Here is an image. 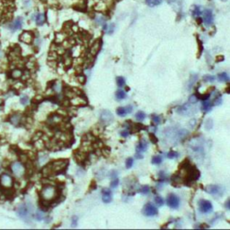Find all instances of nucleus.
<instances>
[{
  "mask_svg": "<svg viewBox=\"0 0 230 230\" xmlns=\"http://www.w3.org/2000/svg\"><path fill=\"white\" fill-rule=\"evenodd\" d=\"M22 75H23V72H22L20 69H15V70H13L12 73H11V76H12L13 78H15V79L20 78V77L22 76Z\"/></svg>",
  "mask_w": 230,
  "mask_h": 230,
  "instance_id": "c85d7f7f",
  "label": "nucleus"
},
{
  "mask_svg": "<svg viewBox=\"0 0 230 230\" xmlns=\"http://www.w3.org/2000/svg\"><path fill=\"white\" fill-rule=\"evenodd\" d=\"M104 30L105 31L106 33L112 34L113 32V31H114V24H108L104 26Z\"/></svg>",
  "mask_w": 230,
  "mask_h": 230,
  "instance_id": "cd10ccee",
  "label": "nucleus"
},
{
  "mask_svg": "<svg viewBox=\"0 0 230 230\" xmlns=\"http://www.w3.org/2000/svg\"><path fill=\"white\" fill-rule=\"evenodd\" d=\"M20 40L27 43V44H31L33 40V35L31 32H24L21 34L20 36Z\"/></svg>",
  "mask_w": 230,
  "mask_h": 230,
  "instance_id": "f3484780",
  "label": "nucleus"
},
{
  "mask_svg": "<svg viewBox=\"0 0 230 230\" xmlns=\"http://www.w3.org/2000/svg\"><path fill=\"white\" fill-rule=\"evenodd\" d=\"M136 157H137V158H139V159H141V158H143V156L142 155H140V153H137V154H136V156H135Z\"/></svg>",
  "mask_w": 230,
  "mask_h": 230,
  "instance_id": "864d4df0",
  "label": "nucleus"
},
{
  "mask_svg": "<svg viewBox=\"0 0 230 230\" xmlns=\"http://www.w3.org/2000/svg\"><path fill=\"white\" fill-rule=\"evenodd\" d=\"M20 120H21V116L19 114H15V115H13L10 119V121L15 124V125H17L19 122H20Z\"/></svg>",
  "mask_w": 230,
  "mask_h": 230,
  "instance_id": "2f4dec72",
  "label": "nucleus"
},
{
  "mask_svg": "<svg viewBox=\"0 0 230 230\" xmlns=\"http://www.w3.org/2000/svg\"><path fill=\"white\" fill-rule=\"evenodd\" d=\"M199 209H200L201 212H202L204 214H209V213L212 212L213 206L209 201L201 200V201H199Z\"/></svg>",
  "mask_w": 230,
  "mask_h": 230,
  "instance_id": "0eeeda50",
  "label": "nucleus"
},
{
  "mask_svg": "<svg viewBox=\"0 0 230 230\" xmlns=\"http://www.w3.org/2000/svg\"><path fill=\"white\" fill-rule=\"evenodd\" d=\"M148 142H147L145 140H141L139 142V144L137 145L136 150H137V153H142V152H145V151L148 149Z\"/></svg>",
  "mask_w": 230,
  "mask_h": 230,
  "instance_id": "aec40b11",
  "label": "nucleus"
},
{
  "mask_svg": "<svg viewBox=\"0 0 230 230\" xmlns=\"http://www.w3.org/2000/svg\"><path fill=\"white\" fill-rule=\"evenodd\" d=\"M102 200L104 203H110L112 201V193L109 189H104L102 191Z\"/></svg>",
  "mask_w": 230,
  "mask_h": 230,
  "instance_id": "a211bd4d",
  "label": "nucleus"
},
{
  "mask_svg": "<svg viewBox=\"0 0 230 230\" xmlns=\"http://www.w3.org/2000/svg\"><path fill=\"white\" fill-rule=\"evenodd\" d=\"M133 164H134V159L131 158V157L128 158V159L126 160V168H127V169L131 168L132 165H133Z\"/></svg>",
  "mask_w": 230,
  "mask_h": 230,
  "instance_id": "a19ab883",
  "label": "nucleus"
},
{
  "mask_svg": "<svg viewBox=\"0 0 230 230\" xmlns=\"http://www.w3.org/2000/svg\"><path fill=\"white\" fill-rule=\"evenodd\" d=\"M68 160L60 159V160L53 161L43 168L42 173L45 176H51V175L59 174L66 170V168L68 167Z\"/></svg>",
  "mask_w": 230,
  "mask_h": 230,
  "instance_id": "f03ea898",
  "label": "nucleus"
},
{
  "mask_svg": "<svg viewBox=\"0 0 230 230\" xmlns=\"http://www.w3.org/2000/svg\"><path fill=\"white\" fill-rule=\"evenodd\" d=\"M23 25V19L21 17H18L15 22H13L10 24V28L12 29V31H16L18 29H21Z\"/></svg>",
  "mask_w": 230,
  "mask_h": 230,
  "instance_id": "412c9836",
  "label": "nucleus"
},
{
  "mask_svg": "<svg viewBox=\"0 0 230 230\" xmlns=\"http://www.w3.org/2000/svg\"><path fill=\"white\" fill-rule=\"evenodd\" d=\"M137 192L140 193H143V194H148L150 192V188L148 185H144V186H141L140 188V190H137Z\"/></svg>",
  "mask_w": 230,
  "mask_h": 230,
  "instance_id": "72a5a7b5",
  "label": "nucleus"
},
{
  "mask_svg": "<svg viewBox=\"0 0 230 230\" xmlns=\"http://www.w3.org/2000/svg\"><path fill=\"white\" fill-rule=\"evenodd\" d=\"M167 157L168 158H170V159H173V158H177L180 155H179V153L178 152H176V151H169L168 153H167Z\"/></svg>",
  "mask_w": 230,
  "mask_h": 230,
  "instance_id": "4c0bfd02",
  "label": "nucleus"
},
{
  "mask_svg": "<svg viewBox=\"0 0 230 230\" xmlns=\"http://www.w3.org/2000/svg\"><path fill=\"white\" fill-rule=\"evenodd\" d=\"M193 16H199L200 15H201V7H200L199 6H194V7H193Z\"/></svg>",
  "mask_w": 230,
  "mask_h": 230,
  "instance_id": "58836bf2",
  "label": "nucleus"
},
{
  "mask_svg": "<svg viewBox=\"0 0 230 230\" xmlns=\"http://www.w3.org/2000/svg\"><path fill=\"white\" fill-rule=\"evenodd\" d=\"M213 128V121L212 119H208L205 122V129L207 130H209Z\"/></svg>",
  "mask_w": 230,
  "mask_h": 230,
  "instance_id": "e433bc0d",
  "label": "nucleus"
},
{
  "mask_svg": "<svg viewBox=\"0 0 230 230\" xmlns=\"http://www.w3.org/2000/svg\"><path fill=\"white\" fill-rule=\"evenodd\" d=\"M197 79H198V75L197 74H192L191 75L190 79L188 80V89H192V87L194 85Z\"/></svg>",
  "mask_w": 230,
  "mask_h": 230,
  "instance_id": "b1692460",
  "label": "nucleus"
},
{
  "mask_svg": "<svg viewBox=\"0 0 230 230\" xmlns=\"http://www.w3.org/2000/svg\"><path fill=\"white\" fill-rule=\"evenodd\" d=\"M216 79V77L214 76H211V75H205L203 76V81L204 82H209V83H212L214 82Z\"/></svg>",
  "mask_w": 230,
  "mask_h": 230,
  "instance_id": "c9c22d12",
  "label": "nucleus"
},
{
  "mask_svg": "<svg viewBox=\"0 0 230 230\" xmlns=\"http://www.w3.org/2000/svg\"><path fill=\"white\" fill-rule=\"evenodd\" d=\"M77 221H78V218H77V216H73V217H72V219H71L72 226H73V227H76V225H77Z\"/></svg>",
  "mask_w": 230,
  "mask_h": 230,
  "instance_id": "09e8293b",
  "label": "nucleus"
},
{
  "mask_svg": "<svg viewBox=\"0 0 230 230\" xmlns=\"http://www.w3.org/2000/svg\"><path fill=\"white\" fill-rule=\"evenodd\" d=\"M226 209H230V201H229V199L226 201Z\"/></svg>",
  "mask_w": 230,
  "mask_h": 230,
  "instance_id": "603ef678",
  "label": "nucleus"
},
{
  "mask_svg": "<svg viewBox=\"0 0 230 230\" xmlns=\"http://www.w3.org/2000/svg\"><path fill=\"white\" fill-rule=\"evenodd\" d=\"M212 108V102L209 99L207 100H203L202 104H201V109L204 112H209Z\"/></svg>",
  "mask_w": 230,
  "mask_h": 230,
  "instance_id": "4be33fe9",
  "label": "nucleus"
},
{
  "mask_svg": "<svg viewBox=\"0 0 230 230\" xmlns=\"http://www.w3.org/2000/svg\"><path fill=\"white\" fill-rule=\"evenodd\" d=\"M70 103L71 104L75 105V106H84L87 104V101L85 98L82 97V96H74L73 98H71L70 100Z\"/></svg>",
  "mask_w": 230,
  "mask_h": 230,
  "instance_id": "dca6fc26",
  "label": "nucleus"
},
{
  "mask_svg": "<svg viewBox=\"0 0 230 230\" xmlns=\"http://www.w3.org/2000/svg\"><path fill=\"white\" fill-rule=\"evenodd\" d=\"M152 164L154 165H160L162 162H163V158L161 156H155L153 158H152Z\"/></svg>",
  "mask_w": 230,
  "mask_h": 230,
  "instance_id": "473e14b6",
  "label": "nucleus"
},
{
  "mask_svg": "<svg viewBox=\"0 0 230 230\" xmlns=\"http://www.w3.org/2000/svg\"><path fill=\"white\" fill-rule=\"evenodd\" d=\"M129 130L128 129H123L121 132V137H128L129 135Z\"/></svg>",
  "mask_w": 230,
  "mask_h": 230,
  "instance_id": "3c124183",
  "label": "nucleus"
},
{
  "mask_svg": "<svg viewBox=\"0 0 230 230\" xmlns=\"http://www.w3.org/2000/svg\"><path fill=\"white\" fill-rule=\"evenodd\" d=\"M115 96L118 100H123L127 97V94H126V92L123 91V90H118L116 92V94H115Z\"/></svg>",
  "mask_w": 230,
  "mask_h": 230,
  "instance_id": "bb28decb",
  "label": "nucleus"
},
{
  "mask_svg": "<svg viewBox=\"0 0 230 230\" xmlns=\"http://www.w3.org/2000/svg\"><path fill=\"white\" fill-rule=\"evenodd\" d=\"M133 111V107L131 105H127L126 107H119L116 110V112L119 116H126V114L131 113Z\"/></svg>",
  "mask_w": 230,
  "mask_h": 230,
  "instance_id": "6ab92c4d",
  "label": "nucleus"
},
{
  "mask_svg": "<svg viewBox=\"0 0 230 230\" xmlns=\"http://www.w3.org/2000/svg\"><path fill=\"white\" fill-rule=\"evenodd\" d=\"M100 121L103 124H110L113 121V115L112 113L108 110H103L100 113Z\"/></svg>",
  "mask_w": 230,
  "mask_h": 230,
  "instance_id": "9b49d317",
  "label": "nucleus"
},
{
  "mask_svg": "<svg viewBox=\"0 0 230 230\" xmlns=\"http://www.w3.org/2000/svg\"><path fill=\"white\" fill-rule=\"evenodd\" d=\"M155 201H156V204L158 207H161V206H163L165 204V201H164V199L161 196H156L155 197Z\"/></svg>",
  "mask_w": 230,
  "mask_h": 230,
  "instance_id": "f704fd0d",
  "label": "nucleus"
},
{
  "mask_svg": "<svg viewBox=\"0 0 230 230\" xmlns=\"http://www.w3.org/2000/svg\"><path fill=\"white\" fill-rule=\"evenodd\" d=\"M20 102L23 105H26L29 103V97L27 96H23L20 99Z\"/></svg>",
  "mask_w": 230,
  "mask_h": 230,
  "instance_id": "37998d69",
  "label": "nucleus"
},
{
  "mask_svg": "<svg viewBox=\"0 0 230 230\" xmlns=\"http://www.w3.org/2000/svg\"><path fill=\"white\" fill-rule=\"evenodd\" d=\"M229 76L226 72H222L220 74L218 75V80L219 82H223V83H227L229 82Z\"/></svg>",
  "mask_w": 230,
  "mask_h": 230,
  "instance_id": "5701e85b",
  "label": "nucleus"
},
{
  "mask_svg": "<svg viewBox=\"0 0 230 230\" xmlns=\"http://www.w3.org/2000/svg\"><path fill=\"white\" fill-rule=\"evenodd\" d=\"M151 118H152V121H153V122H154V123H156V124H159V123H161V117H160L159 115L153 114V115L151 116Z\"/></svg>",
  "mask_w": 230,
  "mask_h": 230,
  "instance_id": "ea45409f",
  "label": "nucleus"
},
{
  "mask_svg": "<svg viewBox=\"0 0 230 230\" xmlns=\"http://www.w3.org/2000/svg\"><path fill=\"white\" fill-rule=\"evenodd\" d=\"M204 142L202 139H193L190 142V148L191 150L196 155L199 156L200 157H203L204 156Z\"/></svg>",
  "mask_w": 230,
  "mask_h": 230,
  "instance_id": "20e7f679",
  "label": "nucleus"
},
{
  "mask_svg": "<svg viewBox=\"0 0 230 230\" xmlns=\"http://www.w3.org/2000/svg\"><path fill=\"white\" fill-rule=\"evenodd\" d=\"M2 57V53H1V51H0V58Z\"/></svg>",
  "mask_w": 230,
  "mask_h": 230,
  "instance_id": "6e6d98bb",
  "label": "nucleus"
},
{
  "mask_svg": "<svg viewBox=\"0 0 230 230\" xmlns=\"http://www.w3.org/2000/svg\"><path fill=\"white\" fill-rule=\"evenodd\" d=\"M206 191L214 197H221L225 193V188L218 184H209L206 187Z\"/></svg>",
  "mask_w": 230,
  "mask_h": 230,
  "instance_id": "39448f33",
  "label": "nucleus"
},
{
  "mask_svg": "<svg viewBox=\"0 0 230 230\" xmlns=\"http://www.w3.org/2000/svg\"><path fill=\"white\" fill-rule=\"evenodd\" d=\"M11 169L13 171V173L17 176V177H21L22 175H24V165L19 163V162H15L11 165Z\"/></svg>",
  "mask_w": 230,
  "mask_h": 230,
  "instance_id": "4468645a",
  "label": "nucleus"
},
{
  "mask_svg": "<svg viewBox=\"0 0 230 230\" xmlns=\"http://www.w3.org/2000/svg\"><path fill=\"white\" fill-rule=\"evenodd\" d=\"M222 104V98H221V96H218V97L215 98L214 100V104L215 105H220Z\"/></svg>",
  "mask_w": 230,
  "mask_h": 230,
  "instance_id": "de8ad7c7",
  "label": "nucleus"
},
{
  "mask_svg": "<svg viewBox=\"0 0 230 230\" xmlns=\"http://www.w3.org/2000/svg\"><path fill=\"white\" fill-rule=\"evenodd\" d=\"M116 83L118 85L119 87H123L126 84V81H125V78L122 77V76H117L116 77Z\"/></svg>",
  "mask_w": 230,
  "mask_h": 230,
  "instance_id": "7c9ffc66",
  "label": "nucleus"
},
{
  "mask_svg": "<svg viewBox=\"0 0 230 230\" xmlns=\"http://www.w3.org/2000/svg\"><path fill=\"white\" fill-rule=\"evenodd\" d=\"M44 213L43 212H41V211H40V210H38L37 212H36V214H35V218H36V219L37 220H42L43 218H44Z\"/></svg>",
  "mask_w": 230,
  "mask_h": 230,
  "instance_id": "79ce46f5",
  "label": "nucleus"
},
{
  "mask_svg": "<svg viewBox=\"0 0 230 230\" xmlns=\"http://www.w3.org/2000/svg\"><path fill=\"white\" fill-rule=\"evenodd\" d=\"M177 112L180 114H182V115H191L194 112V110L193 109V107L191 106L190 104H185L178 107Z\"/></svg>",
  "mask_w": 230,
  "mask_h": 230,
  "instance_id": "ddd939ff",
  "label": "nucleus"
},
{
  "mask_svg": "<svg viewBox=\"0 0 230 230\" xmlns=\"http://www.w3.org/2000/svg\"><path fill=\"white\" fill-rule=\"evenodd\" d=\"M101 47H102V40H101V39L96 40L93 42V44H92V46L90 47V49H89V57H88V58L94 60L95 57H96V56L98 54V52L100 51Z\"/></svg>",
  "mask_w": 230,
  "mask_h": 230,
  "instance_id": "423d86ee",
  "label": "nucleus"
},
{
  "mask_svg": "<svg viewBox=\"0 0 230 230\" xmlns=\"http://www.w3.org/2000/svg\"><path fill=\"white\" fill-rule=\"evenodd\" d=\"M59 197V191L56 187L51 185H47L42 188L40 192L41 202L44 206H48L51 202L55 201Z\"/></svg>",
  "mask_w": 230,
  "mask_h": 230,
  "instance_id": "7ed1b4c3",
  "label": "nucleus"
},
{
  "mask_svg": "<svg viewBox=\"0 0 230 230\" xmlns=\"http://www.w3.org/2000/svg\"><path fill=\"white\" fill-rule=\"evenodd\" d=\"M142 213L147 217H154L158 214V210L157 207L152 203H147L143 208Z\"/></svg>",
  "mask_w": 230,
  "mask_h": 230,
  "instance_id": "9d476101",
  "label": "nucleus"
},
{
  "mask_svg": "<svg viewBox=\"0 0 230 230\" xmlns=\"http://www.w3.org/2000/svg\"><path fill=\"white\" fill-rule=\"evenodd\" d=\"M16 9V0H0V25L12 19Z\"/></svg>",
  "mask_w": 230,
  "mask_h": 230,
  "instance_id": "f257e3e1",
  "label": "nucleus"
},
{
  "mask_svg": "<svg viewBox=\"0 0 230 230\" xmlns=\"http://www.w3.org/2000/svg\"><path fill=\"white\" fill-rule=\"evenodd\" d=\"M196 227H200V228H208V227H209V226H207V225H205V224H202V225H201L200 226H196Z\"/></svg>",
  "mask_w": 230,
  "mask_h": 230,
  "instance_id": "5fc2aeb1",
  "label": "nucleus"
},
{
  "mask_svg": "<svg viewBox=\"0 0 230 230\" xmlns=\"http://www.w3.org/2000/svg\"><path fill=\"white\" fill-rule=\"evenodd\" d=\"M136 119L137 120V121H144L145 120V118H146V113L144 112H141V111H140V112H137V113H136Z\"/></svg>",
  "mask_w": 230,
  "mask_h": 230,
  "instance_id": "c756f323",
  "label": "nucleus"
},
{
  "mask_svg": "<svg viewBox=\"0 0 230 230\" xmlns=\"http://www.w3.org/2000/svg\"><path fill=\"white\" fill-rule=\"evenodd\" d=\"M202 20L207 26H209L213 24V15L211 10L209 9L204 10V12L202 13Z\"/></svg>",
  "mask_w": 230,
  "mask_h": 230,
  "instance_id": "2eb2a0df",
  "label": "nucleus"
},
{
  "mask_svg": "<svg viewBox=\"0 0 230 230\" xmlns=\"http://www.w3.org/2000/svg\"><path fill=\"white\" fill-rule=\"evenodd\" d=\"M36 24L38 25H42L45 22V15L44 14H38L35 17Z\"/></svg>",
  "mask_w": 230,
  "mask_h": 230,
  "instance_id": "a878e982",
  "label": "nucleus"
},
{
  "mask_svg": "<svg viewBox=\"0 0 230 230\" xmlns=\"http://www.w3.org/2000/svg\"><path fill=\"white\" fill-rule=\"evenodd\" d=\"M0 184H1L2 187L7 188V189L11 188L13 185V180H12L11 176H9L7 173L2 174V176L0 177Z\"/></svg>",
  "mask_w": 230,
  "mask_h": 230,
  "instance_id": "f8f14e48",
  "label": "nucleus"
},
{
  "mask_svg": "<svg viewBox=\"0 0 230 230\" xmlns=\"http://www.w3.org/2000/svg\"><path fill=\"white\" fill-rule=\"evenodd\" d=\"M198 100H199V98H198L196 96H194V95H193V96H191L189 97V102H190V104H196V103L198 102Z\"/></svg>",
  "mask_w": 230,
  "mask_h": 230,
  "instance_id": "a18cd8bd",
  "label": "nucleus"
},
{
  "mask_svg": "<svg viewBox=\"0 0 230 230\" xmlns=\"http://www.w3.org/2000/svg\"><path fill=\"white\" fill-rule=\"evenodd\" d=\"M166 204L171 208V209H178L180 206V199L177 195L173 193H170L167 198H166Z\"/></svg>",
  "mask_w": 230,
  "mask_h": 230,
  "instance_id": "1a4fd4ad",
  "label": "nucleus"
},
{
  "mask_svg": "<svg viewBox=\"0 0 230 230\" xmlns=\"http://www.w3.org/2000/svg\"><path fill=\"white\" fill-rule=\"evenodd\" d=\"M85 81H86V76H84V75H79V76H78V82H79L80 84L84 85V84L85 83Z\"/></svg>",
  "mask_w": 230,
  "mask_h": 230,
  "instance_id": "49530a36",
  "label": "nucleus"
},
{
  "mask_svg": "<svg viewBox=\"0 0 230 230\" xmlns=\"http://www.w3.org/2000/svg\"><path fill=\"white\" fill-rule=\"evenodd\" d=\"M119 179L118 178H113V180L112 181V182H111V187L112 188H115V187H117L118 186V184H119Z\"/></svg>",
  "mask_w": 230,
  "mask_h": 230,
  "instance_id": "c03bdc74",
  "label": "nucleus"
},
{
  "mask_svg": "<svg viewBox=\"0 0 230 230\" xmlns=\"http://www.w3.org/2000/svg\"><path fill=\"white\" fill-rule=\"evenodd\" d=\"M146 1V4L150 7H157V6H159L162 2L163 0H145Z\"/></svg>",
  "mask_w": 230,
  "mask_h": 230,
  "instance_id": "393cba45",
  "label": "nucleus"
},
{
  "mask_svg": "<svg viewBox=\"0 0 230 230\" xmlns=\"http://www.w3.org/2000/svg\"><path fill=\"white\" fill-rule=\"evenodd\" d=\"M149 137H150V140H151L153 143H157V142L158 140H157V137L155 136L154 133H150V134H149Z\"/></svg>",
  "mask_w": 230,
  "mask_h": 230,
  "instance_id": "8fccbe9b",
  "label": "nucleus"
},
{
  "mask_svg": "<svg viewBox=\"0 0 230 230\" xmlns=\"http://www.w3.org/2000/svg\"><path fill=\"white\" fill-rule=\"evenodd\" d=\"M31 211H32V207L27 205V204H22L19 208H18V215L20 218H22L24 220H28L30 215H31Z\"/></svg>",
  "mask_w": 230,
  "mask_h": 230,
  "instance_id": "6e6552de",
  "label": "nucleus"
}]
</instances>
